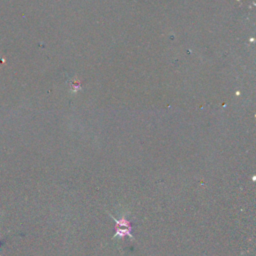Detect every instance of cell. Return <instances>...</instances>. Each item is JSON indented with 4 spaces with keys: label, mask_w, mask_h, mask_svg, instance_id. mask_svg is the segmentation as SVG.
Wrapping results in <instances>:
<instances>
[{
    "label": "cell",
    "mask_w": 256,
    "mask_h": 256,
    "mask_svg": "<svg viewBox=\"0 0 256 256\" xmlns=\"http://www.w3.org/2000/svg\"><path fill=\"white\" fill-rule=\"evenodd\" d=\"M0 256H1V254H0Z\"/></svg>",
    "instance_id": "cell-1"
}]
</instances>
